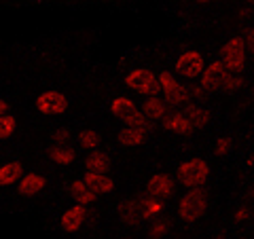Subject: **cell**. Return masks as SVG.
Here are the masks:
<instances>
[{"instance_id":"cell-15","label":"cell","mask_w":254,"mask_h":239,"mask_svg":"<svg viewBox=\"0 0 254 239\" xmlns=\"http://www.w3.org/2000/svg\"><path fill=\"white\" fill-rule=\"evenodd\" d=\"M70 195H72V199L76 203H81V205H89V203H95V193L85 184L83 180H74L72 184H70Z\"/></svg>"},{"instance_id":"cell-16","label":"cell","mask_w":254,"mask_h":239,"mask_svg":"<svg viewBox=\"0 0 254 239\" xmlns=\"http://www.w3.org/2000/svg\"><path fill=\"white\" fill-rule=\"evenodd\" d=\"M165 127H168L170 133H176V135H189L190 131L195 129L193 123L189 121L185 115H172L165 119Z\"/></svg>"},{"instance_id":"cell-23","label":"cell","mask_w":254,"mask_h":239,"mask_svg":"<svg viewBox=\"0 0 254 239\" xmlns=\"http://www.w3.org/2000/svg\"><path fill=\"white\" fill-rule=\"evenodd\" d=\"M136 108V104H133V100L125 98V95H117V98L110 102V113H113L117 119H121L123 115H127L129 110Z\"/></svg>"},{"instance_id":"cell-10","label":"cell","mask_w":254,"mask_h":239,"mask_svg":"<svg viewBox=\"0 0 254 239\" xmlns=\"http://www.w3.org/2000/svg\"><path fill=\"white\" fill-rule=\"evenodd\" d=\"M45 186H47V178L38 172H30L26 176L21 174V178L17 180V193L21 197H36L38 193H43Z\"/></svg>"},{"instance_id":"cell-19","label":"cell","mask_w":254,"mask_h":239,"mask_svg":"<svg viewBox=\"0 0 254 239\" xmlns=\"http://www.w3.org/2000/svg\"><path fill=\"white\" fill-rule=\"evenodd\" d=\"M119 216H121L127 225H138L140 218H142V212H140V203L133 201V199H127L119 205Z\"/></svg>"},{"instance_id":"cell-21","label":"cell","mask_w":254,"mask_h":239,"mask_svg":"<svg viewBox=\"0 0 254 239\" xmlns=\"http://www.w3.org/2000/svg\"><path fill=\"white\" fill-rule=\"evenodd\" d=\"M49 157H51V161L60 167H70L76 161V153L68 146H53L49 150Z\"/></svg>"},{"instance_id":"cell-27","label":"cell","mask_w":254,"mask_h":239,"mask_svg":"<svg viewBox=\"0 0 254 239\" xmlns=\"http://www.w3.org/2000/svg\"><path fill=\"white\" fill-rule=\"evenodd\" d=\"M242 87H244V78H242L240 74L231 76V72H229V74H227V78H225V81H222V87H220V89H225V91L231 93V91L242 89Z\"/></svg>"},{"instance_id":"cell-32","label":"cell","mask_w":254,"mask_h":239,"mask_svg":"<svg viewBox=\"0 0 254 239\" xmlns=\"http://www.w3.org/2000/svg\"><path fill=\"white\" fill-rule=\"evenodd\" d=\"M197 2H210V0H197Z\"/></svg>"},{"instance_id":"cell-33","label":"cell","mask_w":254,"mask_h":239,"mask_svg":"<svg viewBox=\"0 0 254 239\" xmlns=\"http://www.w3.org/2000/svg\"><path fill=\"white\" fill-rule=\"evenodd\" d=\"M248 2H250V0H248Z\"/></svg>"},{"instance_id":"cell-29","label":"cell","mask_w":254,"mask_h":239,"mask_svg":"<svg viewBox=\"0 0 254 239\" xmlns=\"http://www.w3.org/2000/svg\"><path fill=\"white\" fill-rule=\"evenodd\" d=\"M233 218H235L237 222H244V220H248V218H250V210H246V208H240V210H235Z\"/></svg>"},{"instance_id":"cell-5","label":"cell","mask_w":254,"mask_h":239,"mask_svg":"<svg viewBox=\"0 0 254 239\" xmlns=\"http://www.w3.org/2000/svg\"><path fill=\"white\" fill-rule=\"evenodd\" d=\"M125 85L129 87V89L142 93V95H155L159 91L157 76L150 72V70H144V68H136V70H131V72H127Z\"/></svg>"},{"instance_id":"cell-4","label":"cell","mask_w":254,"mask_h":239,"mask_svg":"<svg viewBox=\"0 0 254 239\" xmlns=\"http://www.w3.org/2000/svg\"><path fill=\"white\" fill-rule=\"evenodd\" d=\"M70 106V100L66 98L64 93L55 91V89H49V91H43L41 95L36 98V110L41 115H47V117H58V115H64Z\"/></svg>"},{"instance_id":"cell-3","label":"cell","mask_w":254,"mask_h":239,"mask_svg":"<svg viewBox=\"0 0 254 239\" xmlns=\"http://www.w3.org/2000/svg\"><path fill=\"white\" fill-rule=\"evenodd\" d=\"M220 61L229 72L242 74L246 70V43L240 36H231L220 51Z\"/></svg>"},{"instance_id":"cell-25","label":"cell","mask_w":254,"mask_h":239,"mask_svg":"<svg viewBox=\"0 0 254 239\" xmlns=\"http://www.w3.org/2000/svg\"><path fill=\"white\" fill-rule=\"evenodd\" d=\"M15 131H17V121H15V117L9 113L0 115V140L13 138Z\"/></svg>"},{"instance_id":"cell-12","label":"cell","mask_w":254,"mask_h":239,"mask_svg":"<svg viewBox=\"0 0 254 239\" xmlns=\"http://www.w3.org/2000/svg\"><path fill=\"white\" fill-rule=\"evenodd\" d=\"M21 174H23V167H21L19 161L2 163V165H0V186L6 188V186L17 184V180L21 178Z\"/></svg>"},{"instance_id":"cell-28","label":"cell","mask_w":254,"mask_h":239,"mask_svg":"<svg viewBox=\"0 0 254 239\" xmlns=\"http://www.w3.org/2000/svg\"><path fill=\"white\" fill-rule=\"evenodd\" d=\"M165 235H168V225L161 220H157L148 231V237H165Z\"/></svg>"},{"instance_id":"cell-26","label":"cell","mask_w":254,"mask_h":239,"mask_svg":"<svg viewBox=\"0 0 254 239\" xmlns=\"http://www.w3.org/2000/svg\"><path fill=\"white\" fill-rule=\"evenodd\" d=\"M214 150H216L218 157L231 155V150H233V140L229 138V135H222V138L216 140V144H214Z\"/></svg>"},{"instance_id":"cell-22","label":"cell","mask_w":254,"mask_h":239,"mask_svg":"<svg viewBox=\"0 0 254 239\" xmlns=\"http://www.w3.org/2000/svg\"><path fill=\"white\" fill-rule=\"evenodd\" d=\"M140 212H142V218H155L163 212V199H157V197H146L140 201Z\"/></svg>"},{"instance_id":"cell-1","label":"cell","mask_w":254,"mask_h":239,"mask_svg":"<svg viewBox=\"0 0 254 239\" xmlns=\"http://www.w3.org/2000/svg\"><path fill=\"white\" fill-rule=\"evenodd\" d=\"M205 208H208V197L199 186H193L187 195H182L180 203H178V216L185 222H197Z\"/></svg>"},{"instance_id":"cell-11","label":"cell","mask_w":254,"mask_h":239,"mask_svg":"<svg viewBox=\"0 0 254 239\" xmlns=\"http://www.w3.org/2000/svg\"><path fill=\"white\" fill-rule=\"evenodd\" d=\"M83 182L93 190L95 195H106V193H113L115 190V180L108 178L106 174H102V172L87 170L85 176H83Z\"/></svg>"},{"instance_id":"cell-9","label":"cell","mask_w":254,"mask_h":239,"mask_svg":"<svg viewBox=\"0 0 254 239\" xmlns=\"http://www.w3.org/2000/svg\"><path fill=\"white\" fill-rule=\"evenodd\" d=\"M174 188H176V184H174V178L168 176V174L159 172V174H153V176L148 178L146 182V190L150 197H157V199H168Z\"/></svg>"},{"instance_id":"cell-20","label":"cell","mask_w":254,"mask_h":239,"mask_svg":"<svg viewBox=\"0 0 254 239\" xmlns=\"http://www.w3.org/2000/svg\"><path fill=\"white\" fill-rule=\"evenodd\" d=\"M182 115H185V117L189 119V121L193 123L195 129H199V127H205V125L210 123V119H212V115L208 113V110L201 108V106H195V104L187 106V108H185V113H182Z\"/></svg>"},{"instance_id":"cell-18","label":"cell","mask_w":254,"mask_h":239,"mask_svg":"<svg viewBox=\"0 0 254 239\" xmlns=\"http://www.w3.org/2000/svg\"><path fill=\"white\" fill-rule=\"evenodd\" d=\"M121 121H123L125 125L138 127V129H144V131L153 129V121H150V119H148L144 113H142V110H138V108H133V110H129L127 115H123Z\"/></svg>"},{"instance_id":"cell-17","label":"cell","mask_w":254,"mask_h":239,"mask_svg":"<svg viewBox=\"0 0 254 239\" xmlns=\"http://www.w3.org/2000/svg\"><path fill=\"white\" fill-rule=\"evenodd\" d=\"M142 113H144L150 121H163L165 119V102L161 98H157V95H150V98L144 102Z\"/></svg>"},{"instance_id":"cell-14","label":"cell","mask_w":254,"mask_h":239,"mask_svg":"<svg viewBox=\"0 0 254 239\" xmlns=\"http://www.w3.org/2000/svg\"><path fill=\"white\" fill-rule=\"evenodd\" d=\"M119 142L123 146H142L146 142V131L138 129V127H129L125 125L121 131H119Z\"/></svg>"},{"instance_id":"cell-24","label":"cell","mask_w":254,"mask_h":239,"mask_svg":"<svg viewBox=\"0 0 254 239\" xmlns=\"http://www.w3.org/2000/svg\"><path fill=\"white\" fill-rule=\"evenodd\" d=\"M76 140H78V146H83L87 150H93L100 146V133L95 129H81L76 135Z\"/></svg>"},{"instance_id":"cell-30","label":"cell","mask_w":254,"mask_h":239,"mask_svg":"<svg viewBox=\"0 0 254 239\" xmlns=\"http://www.w3.org/2000/svg\"><path fill=\"white\" fill-rule=\"evenodd\" d=\"M9 108H11V104H9V102H6L4 98H0V115L9 113Z\"/></svg>"},{"instance_id":"cell-13","label":"cell","mask_w":254,"mask_h":239,"mask_svg":"<svg viewBox=\"0 0 254 239\" xmlns=\"http://www.w3.org/2000/svg\"><path fill=\"white\" fill-rule=\"evenodd\" d=\"M85 167L87 170H91V172H102V174H106L110 172V167H113V161H110V157L106 153H102V150H91L89 157L85 159Z\"/></svg>"},{"instance_id":"cell-7","label":"cell","mask_w":254,"mask_h":239,"mask_svg":"<svg viewBox=\"0 0 254 239\" xmlns=\"http://www.w3.org/2000/svg\"><path fill=\"white\" fill-rule=\"evenodd\" d=\"M227 74H229V70L222 66V61L218 60V61H212L210 66H205L203 70H201V87L205 91H216V89H220L222 87V81L227 78Z\"/></svg>"},{"instance_id":"cell-6","label":"cell","mask_w":254,"mask_h":239,"mask_svg":"<svg viewBox=\"0 0 254 239\" xmlns=\"http://www.w3.org/2000/svg\"><path fill=\"white\" fill-rule=\"evenodd\" d=\"M203 68H205L203 55L199 51H195V49H189V51L180 53L176 58V70L187 78H197L201 74Z\"/></svg>"},{"instance_id":"cell-31","label":"cell","mask_w":254,"mask_h":239,"mask_svg":"<svg viewBox=\"0 0 254 239\" xmlns=\"http://www.w3.org/2000/svg\"><path fill=\"white\" fill-rule=\"evenodd\" d=\"M55 140H58V142H66V140H68V131H66V129L58 131V133H55Z\"/></svg>"},{"instance_id":"cell-8","label":"cell","mask_w":254,"mask_h":239,"mask_svg":"<svg viewBox=\"0 0 254 239\" xmlns=\"http://www.w3.org/2000/svg\"><path fill=\"white\" fill-rule=\"evenodd\" d=\"M85 220H87L85 205L74 203V205H70L68 210H64V214L60 216V227L66 231V233H76V231H81V227L85 225Z\"/></svg>"},{"instance_id":"cell-2","label":"cell","mask_w":254,"mask_h":239,"mask_svg":"<svg viewBox=\"0 0 254 239\" xmlns=\"http://www.w3.org/2000/svg\"><path fill=\"white\" fill-rule=\"evenodd\" d=\"M178 182L189 188L193 186H201L210 180V165L203 159H189V161L178 165Z\"/></svg>"}]
</instances>
